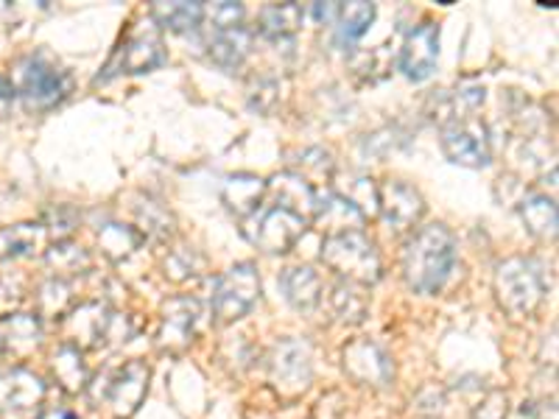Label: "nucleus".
Wrapping results in <instances>:
<instances>
[{"label": "nucleus", "instance_id": "obj_37", "mask_svg": "<svg viewBox=\"0 0 559 419\" xmlns=\"http://www.w3.org/2000/svg\"><path fill=\"white\" fill-rule=\"evenodd\" d=\"M509 417V397L501 388H492L476 403L471 419H507Z\"/></svg>", "mask_w": 559, "mask_h": 419}, {"label": "nucleus", "instance_id": "obj_5", "mask_svg": "<svg viewBox=\"0 0 559 419\" xmlns=\"http://www.w3.org/2000/svg\"><path fill=\"white\" fill-rule=\"evenodd\" d=\"M148 378H152V372H148L146 363L127 361L121 369L102 372L96 381L87 383L90 403L96 408L107 403L115 419H129L132 414H138V408L146 400Z\"/></svg>", "mask_w": 559, "mask_h": 419}, {"label": "nucleus", "instance_id": "obj_26", "mask_svg": "<svg viewBox=\"0 0 559 419\" xmlns=\"http://www.w3.org/2000/svg\"><path fill=\"white\" fill-rule=\"evenodd\" d=\"M204 3H188V0H177V3H154L152 17L157 20L159 26L168 28V32H193V28L202 26L204 20Z\"/></svg>", "mask_w": 559, "mask_h": 419}, {"label": "nucleus", "instance_id": "obj_45", "mask_svg": "<svg viewBox=\"0 0 559 419\" xmlns=\"http://www.w3.org/2000/svg\"><path fill=\"white\" fill-rule=\"evenodd\" d=\"M0 356H3V347H0Z\"/></svg>", "mask_w": 559, "mask_h": 419}, {"label": "nucleus", "instance_id": "obj_25", "mask_svg": "<svg viewBox=\"0 0 559 419\" xmlns=\"http://www.w3.org/2000/svg\"><path fill=\"white\" fill-rule=\"evenodd\" d=\"M313 218H317V222L328 229V236H338V232H356V229H361V224H364L361 213H358V210L353 207L347 199L338 196V193H331V196L324 199V202H319V210Z\"/></svg>", "mask_w": 559, "mask_h": 419}, {"label": "nucleus", "instance_id": "obj_40", "mask_svg": "<svg viewBox=\"0 0 559 419\" xmlns=\"http://www.w3.org/2000/svg\"><path fill=\"white\" fill-rule=\"evenodd\" d=\"M20 302H23V288L12 283V279H0V322L14 316Z\"/></svg>", "mask_w": 559, "mask_h": 419}, {"label": "nucleus", "instance_id": "obj_8", "mask_svg": "<svg viewBox=\"0 0 559 419\" xmlns=\"http://www.w3.org/2000/svg\"><path fill=\"white\" fill-rule=\"evenodd\" d=\"M261 297V277L252 263H236L218 277L213 291V316L218 324H233L247 316Z\"/></svg>", "mask_w": 559, "mask_h": 419}, {"label": "nucleus", "instance_id": "obj_12", "mask_svg": "<svg viewBox=\"0 0 559 419\" xmlns=\"http://www.w3.org/2000/svg\"><path fill=\"white\" fill-rule=\"evenodd\" d=\"M344 375L358 386L386 388L394 381V363L381 344L369 338H353L342 349Z\"/></svg>", "mask_w": 559, "mask_h": 419}, {"label": "nucleus", "instance_id": "obj_3", "mask_svg": "<svg viewBox=\"0 0 559 419\" xmlns=\"http://www.w3.org/2000/svg\"><path fill=\"white\" fill-rule=\"evenodd\" d=\"M548 294L546 268L534 258H509L496 268V299L512 319H532Z\"/></svg>", "mask_w": 559, "mask_h": 419}, {"label": "nucleus", "instance_id": "obj_22", "mask_svg": "<svg viewBox=\"0 0 559 419\" xmlns=\"http://www.w3.org/2000/svg\"><path fill=\"white\" fill-rule=\"evenodd\" d=\"M521 218L534 238L540 241L557 238V202L548 193H528L521 202Z\"/></svg>", "mask_w": 559, "mask_h": 419}, {"label": "nucleus", "instance_id": "obj_2", "mask_svg": "<svg viewBox=\"0 0 559 419\" xmlns=\"http://www.w3.org/2000/svg\"><path fill=\"white\" fill-rule=\"evenodd\" d=\"M9 84L28 112H51L73 89V79H70L68 70L45 51L20 57L14 62Z\"/></svg>", "mask_w": 559, "mask_h": 419}, {"label": "nucleus", "instance_id": "obj_4", "mask_svg": "<svg viewBox=\"0 0 559 419\" xmlns=\"http://www.w3.org/2000/svg\"><path fill=\"white\" fill-rule=\"evenodd\" d=\"M322 261L344 283H353V286L369 288L381 279V254L361 229L324 238Z\"/></svg>", "mask_w": 559, "mask_h": 419}, {"label": "nucleus", "instance_id": "obj_6", "mask_svg": "<svg viewBox=\"0 0 559 419\" xmlns=\"http://www.w3.org/2000/svg\"><path fill=\"white\" fill-rule=\"evenodd\" d=\"M313 381V349L306 338H280L269 356V383L283 400H297Z\"/></svg>", "mask_w": 559, "mask_h": 419}, {"label": "nucleus", "instance_id": "obj_31", "mask_svg": "<svg viewBox=\"0 0 559 419\" xmlns=\"http://www.w3.org/2000/svg\"><path fill=\"white\" fill-rule=\"evenodd\" d=\"M333 313L338 316V322L344 324H361L369 313V299L367 291L361 286H353V283H338L331 294Z\"/></svg>", "mask_w": 559, "mask_h": 419}, {"label": "nucleus", "instance_id": "obj_42", "mask_svg": "<svg viewBox=\"0 0 559 419\" xmlns=\"http://www.w3.org/2000/svg\"><path fill=\"white\" fill-rule=\"evenodd\" d=\"M14 104V89L7 79L0 76V121H7Z\"/></svg>", "mask_w": 559, "mask_h": 419}, {"label": "nucleus", "instance_id": "obj_21", "mask_svg": "<svg viewBox=\"0 0 559 419\" xmlns=\"http://www.w3.org/2000/svg\"><path fill=\"white\" fill-rule=\"evenodd\" d=\"M252 51V34L247 28H227V32H213L207 43L210 59L222 70H238L243 59Z\"/></svg>", "mask_w": 559, "mask_h": 419}, {"label": "nucleus", "instance_id": "obj_23", "mask_svg": "<svg viewBox=\"0 0 559 419\" xmlns=\"http://www.w3.org/2000/svg\"><path fill=\"white\" fill-rule=\"evenodd\" d=\"M51 372H53V378H57L59 386H62V392H68V394L84 392L90 383L82 349L70 347V344H59V347L53 349Z\"/></svg>", "mask_w": 559, "mask_h": 419}, {"label": "nucleus", "instance_id": "obj_11", "mask_svg": "<svg viewBox=\"0 0 559 419\" xmlns=\"http://www.w3.org/2000/svg\"><path fill=\"white\" fill-rule=\"evenodd\" d=\"M202 306L193 297H171L163 302L157 327V349L166 356H182L197 338Z\"/></svg>", "mask_w": 559, "mask_h": 419}, {"label": "nucleus", "instance_id": "obj_34", "mask_svg": "<svg viewBox=\"0 0 559 419\" xmlns=\"http://www.w3.org/2000/svg\"><path fill=\"white\" fill-rule=\"evenodd\" d=\"M389 45H378V48H367V51L353 53L349 64H353V73L364 82H381L389 76L392 70V57L386 51Z\"/></svg>", "mask_w": 559, "mask_h": 419}, {"label": "nucleus", "instance_id": "obj_28", "mask_svg": "<svg viewBox=\"0 0 559 419\" xmlns=\"http://www.w3.org/2000/svg\"><path fill=\"white\" fill-rule=\"evenodd\" d=\"M302 26V7L297 3H272L258 17V32L266 39H286Z\"/></svg>", "mask_w": 559, "mask_h": 419}, {"label": "nucleus", "instance_id": "obj_20", "mask_svg": "<svg viewBox=\"0 0 559 419\" xmlns=\"http://www.w3.org/2000/svg\"><path fill=\"white\" fill-rule=\"evenodd\" d=\"M43 342V322L34 313H14V316L0 322V347L3 352H12L17 358H26L28 352Z\"/></svg>", "mask_w": 559, "mask_h": 419}, {"label": "nucleus", "instance_id": "obj_10", "mask_svg": "<svg viewBox=\"0 0 559 419\" xmlns=\"http://www.w3.org/2000/svg\"><path fill=\"white\" fill-rule=\"evenodd\" d=\"M45 383L32 369L14 367L0 372V419H39Z\"/></svg>", "mask_w": 559, "mask_h": 419}, {"label": "nucleus", "instance_id": "obj_29", "mask_svg": "<svg viewBox=\"0 0 559 419\" xmlns=\"http://www.w3.org/2000/svg\"><path fill=\"white\" fill-rule=\"evenodd\" d=\"M376 3H364V0H356V3H347V7L338 9L336 17V37L342 45H353L356 39H361L364 34L369 32V26L376 23Z\"/></svg>", "mask_w": 559, "mask_h": 419}, {"label": "nucleus", "instance_id": "obj_33", "mask_svg": "<svg viewBox=\"0 0 559 419\" xmlns=\"http://www.w3.org/2000/svg\"><path fill=\"white\" fill-rule=\"evenodd\" d=\"M333 193L347 199V202L353 204L364 218L376 216L378 213V184L369 177H364V173H349V177L344 179L342 191H333Z\"/></svg>", "mask_w": 559, "mask_h": 419}, {"label": "nucleus", "instance_id": "obj_30", "mask_svg": "<svg viewBox=\"0 0 559 419\" xmlns=\"http://www.w3.org/2000/svg\"><path fill=\"white\" fill-rule=\"evenodd\" d=\"M140 243H143V236L127 224L109 222L98 229V247L112 263L127 261L129 254H134V249H140Z\"/></svg>", "mask_w": 559, "mask_h": 419}, {"label": "nucleus", "instance_id": "obj_7", "mask_svg": "<svg viewBox=\"0 0 559 419\" xmlns=\"http://www.w3.org/2000/svg\"><path fill=\"white\" fill-rule=\"evenodd\" d=\"M442 154L453 166L462 168H487L492 159V143H489L487 123L473 118V115H456L442 123V137H439Z\"/></svg>", "mask_w": 559, "mask_h": 419}, {"label": "nucleus", "instance_id": "obj_17", "mask_svg": "<svg viewBox=\"0 0 559 419\" xmlns=\"http://www.w3.org/2000/svg\"><path fill=\"white\" fill-rule=\"evenodd\" d=\"M266 193H272L277 207L294 210V213H299V216H306L308 222L317 216L319 202H322L317 188H311L306 179L292 171L280 173V177H274L272 182H266Z\"/></svg>", "mask_w": 559, "mask_h": 419}, {"label": "nucleus", "instance_id": "obj_24", "mask_svg": "<svg viewBox=\"0 0 559 419\" xmlns=\"http://www.w3.org/2000/svg\"><path fill=\"white\" fill-rule=\"evenodd\" d=\"M45 241L43 224H12L0 229V261H17L37 252Z\"/></svg>", "mask_w": 559, "mask_h": 419}, {"label": "nucleus", "instance_id": "obj_14", "mask_svg": "<svg viewBox=\"0 0 559 419\" xmlns=\"http://www.w3.org/2000/svg\"><path fill=\"white\" fill-rule=\"evenodd\" d=\"M439 59V26L433 20L419 23L401 45V59L397 68L403 70V76L412 82H426L433 73Z\"/></svg>", "mask_w": 559, "mask_h": 419}, {"label": "nucleus", "instance_id": "obj_18", "mask_svg": "<svg viewBox=\"0 0 559 419\" xmlns=\"http://www.w3.org/2000/svg\"><path fill=\"white\" fill-rule=\"evenodd\" d=\"M266 199V182L254 173H233L222 184V202L227 204L229 213L238 218H252L263 210Z\"/></svg>", "mask_w": 559, "mask_h": 419}, {"label": "nucleus", "instance_id": "obj_38", "mask_svg": "<svg viewBox=\"0 0 559 419\" xmlns=\"http://www.w3.org/2000/svg\"><path fill=\"white\" fill-rule=\"evenodd\" d=\"M197 252L193 249H174L166 261V277H171L174 283H182V279L193 277L197 274Z\"/></svg>", "mask_w": 559, "mask_h": 419}, {"label": "nucleus", "instance_id": "obj_9", "mask_svg": "<svg viewBox=\"0 0 559 419\" xmlns=\"http://www.w3.org/2000/svg\"><path fill=\"white\" fill-rule=\"evenodd\" d=\"M252 218L254 222L243 232H247L254 247L266 254H286L299 238L306 236L308 224H311L306 216H299L294 210L277 207V204H272V207L263 210L261 216Z\"/></svg>", "mask_w": 559, "mask_h": 419}, {"label": "nucleus", "instance_id": "obj_43", "mask_svg": "<svg viewBox=\"0 0 559 419\" xmlns=\"http://www.w3.org/2000/svg\"><path fill=\"white\" fill-rule=\"evenodd\" d=\"M338 9H342V3H317V7H313V17H317L319 23H336Z\"/></svg>", "mask_w": 559, "mask_h": 419}, {"label": "nucleus", "instance_id": "obj_19", "mask_svg": "<svg viewBox=\"0 0 559 419\" xmlns=\"http://www.w3.org/2000/svg\"><path fill=\"white\" fill-rule=\"evenodd\" d=\"M280 291L297 311H313L322 302V279L311 266H292L280 274Z\"/></svg>", "mask_w": 559, "mask_h": 419}, {"label": "nucleus", "instance_id": "obj_16", "mask_svg": "<svg viewBox=\"0 0 559 419\" xmlns=\"http://www.w3.org/2000/svg\"><path fill=\"white\" fill-rule=\"evenodd\" d=\"M168 62L166 45L159 39L157 32H134L127 43L121 45V51L115 57V73H129V76H138V73H148V70H157Z\"/></svg>", "mask_w": 559, "mask_h": 419}, {"label": "nucleus", "instance_id": "obj_44", "mask_svg": "<svg viewBox=\"0 0 559 419\" xmlns=\"http://www.w3.org/2000/svg\"><path fill=\"white\" fill-rule=\"evenodd\" d=\"M39 419H76V414L68 411V408H51V411H43Z\"/></svg>", "mask_w": 559, "mask_h": 419}, {"label": "nucleus", "instance_id": "obj_32", "mask_svg": "<svg viewBox=\"0 0 559 419\" xmlns=\"http://www.w3.org/2000/svg\"><path fill=\"white\" fill-rule=\"evenodd\" d=\"M37 311L39 319H64L73 311V297L64 279H45L37 291Z\"/></svg>", "mask_w": 559, "mask_h": 419}, {"label": "nucleus", "instance_id": "obj_15", "mask_svg": "<svg viewBox=\"0 0 559 419\" xmlns=\"http://www.w3.org/2000/svg\"><path fill=\"white\" fill-rule=\"evenodd\" d=\"M64 322V338L70 347L76 349H96L107 342L109 322H112V311L104 302H82L79 308L62 319Z\"/></svg>", "mask_w": 559, "mask_h": 419}, {"label": "nucleus", "instance_id": "obj_27", "mask_svg": "<svg viewBox=\"0 0 559 419\" xmlns=\"http://www.w3.org/2000/svg\"><path fill=\"white\" fill-rule=\"evenodd\" d=\"M45 263L53 272V279H64L68 283L70 277H79V274L90 272V254L87 249H82L73 241H57L48 252H45Z\"/></svg>", "mask_w": 559, "mask_h": 419}, {"label": "nucleus", "instance_id": "obj_39", "mask_svg": "<svg viewBox=\"0 0 559 419\" xmlns=\"http://www.w3.org/2000/svg\"><path fill=\"white\" fill-rule=\"evenodd\" d=\"M45 232H53V236L59 238V241H64V236H68L70 229L76 227V213L70 207H53L45 213Z\"/></svg>", "mask_w": 559, "mask_h": 419}, {"label": "nucleus", "instance_id": "obj_13", "mask_svg": "<svg viewBox=\"0 0 559 419\" xmlns=\"http://www.w3.org/2000/svg\"><path fill=\"white\" fill-rule=\"evenodd\" d=\"M378 213L389 227L403 232L426 216V199L419 196L417 188H412L408 182L389 179V182L378 184Z\"/></svg>", "mask_w": 559, "mask_h": 419}, {"label": "nucleus", "instance_id": "obj_41", "mask_svg": "<svg viewBox=\"0 0 559 419\" xmlns=\"http://www.w3.org/2000/svg\"><path fill=\"white\" fill-rule=\"evenodd\" d=\"M523 417L526 419H557V406L551 403H526L523 406Z\"/></svg>", "mask_w": 559, "mask_h": 419}, {"label": "nucleus", "instance_id": "obj_1", "mask_svg": "<svg viewBox=\"0 0 559 419\" xmlns=\"http://www.w3.org/2000/svg\"><path fill=\"white\" fill-rule=\"evenodd\" d=\"M456 263V238L445 224L417 229L403 252V279L417 294H437Z\"/></svg>", "mask_w": 559, "mask_h": 419}, {"label": "nucleus", "instance_id": "obj_36", "mask_svg": "<svg viewBox=\"0 0 559 419\" xmlns=\"http://www.w3.org/2000/svg\"><path fill=\"white\" fill-rule=\"evenodd\" d=\"M204 17H210L213 23V32H227V28H241L243 26V7L241 3H233V0H224L216 7L204 12Z\"/></svg>", "mask_w": 559, "mask_h": 419}, {"label": "nucleus", "instance_id": "obj_35", "mask_svg": "<svg viewBox=\"0 0 559 419\" xmlns=\"http://www.w3.org/2000/svg\"><path fill=\"white\" fill-rule=\"evenodd\" d=\"M138 222H140V236L148 238H168L171 236V216L166 210L159 207L157 202H140L138 204Z\"/></svg>", "mask_w": 559, "mask_h": 419}]
</instances>
